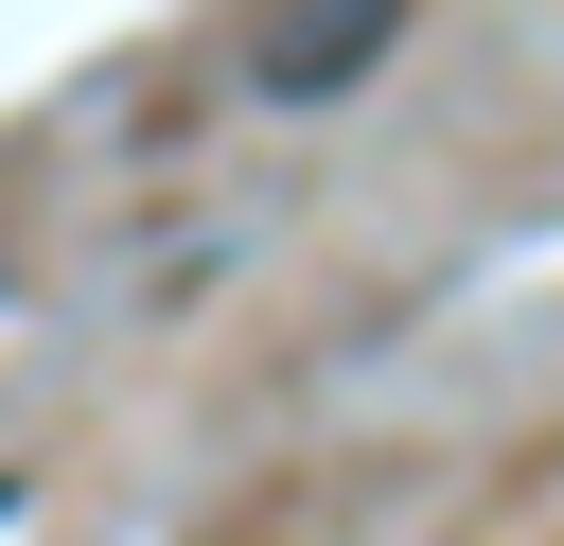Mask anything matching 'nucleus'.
Returning a JSON list of instances; mask_svg holds the SVG:
<instances>
[{"instance_id":"1","label":"nucleus","mask_w":564,"mask_h":546,"mask_svg":"<svg viewBox=\"0 0 564 546\" xmlns=\"http://www.w3.org/2000/svg\"><path fill=\"white\" fill-rule=\"evenodd\" d=\"M388 35H405V0H300L247 70H264V106H335V88H370V70H388Z\"/></svg>"}]
</instances>
